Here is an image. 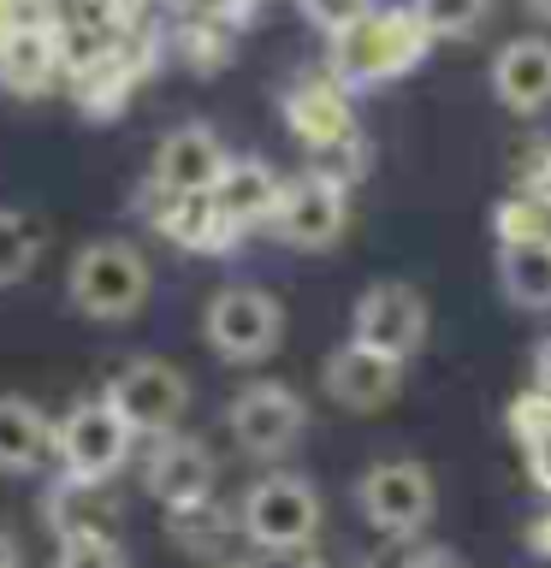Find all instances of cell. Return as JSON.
Masks as SVG:
<instances>
[{
	"label": "cell",
	"instance_id": "4",
	"mask_svg": "<svg viewBox=\"0 0 551 568\" xmlns=\"http://www.w3.org/2000/svg\"><path fill=\"white\" fill-rule=\"evenodd\" d=\"M202 337L213 344L220 362H238V367L267 362L284 337V308H279L273 291H261V284H231V291H220L208 302Z\"/></svg>",
	"mask_w": 551,
	"mask_h": 568
},
{
	"label": "cell",
	"instance_id": "24",
	"mask_svg": "<svg viewBox=\"0 0 551 568\" xmlns=\"http://www.w3.org/2000/svg\"><path fill=\"white\" fill-rule=\"evenodd\" d=\"M504 237H551V202L545 195H515L498 207V243Z\"/></svg>",
	"mask_w": 551,
	"mask_h": 568
},
{
	"label": "cell",
	"instance_id": "32",
	"mask_svg": "<svg viewBox=\"0 0 551 568\" xmlns=\"http://www.w3.org/2000/svg\"><path fill=\"white\" fill-rule=\"evenodd\" d=\"M220 568H249V562H220Z\"/></svg>",
	"mask_w": 551,
	"mask_h": 568
},
{
	"label": "cell",
	"instance_id": "21",
	"mask_svg": "<svg viewBox=\"0 0 551 568\" xmlns=\"http://www.w3.org/2000/svg\"><path fill=\"white\" fill-rule=\"evenodd\" d=\"M498 284L515 308H551V237H504L498 243Z\"/></svg>",
	"mask_w": 551,
	"mask_h": 568
},
{
	"label": "cell",
	"instance_id": "7",
	"mask_svg": "<svg viewBox=\"0 0 551 568\" xmlns=\"http://www.w3.org/2000/svg\"><path fill=\"white\" fill-rule=\"evenodd\" d=\"M355 504H362L368 527H380L385 539H415V532L433 521L439 491L433 474L421 462H373V468L355 479Z\"/></svg>",
	"mask_w": 551,
	"mask_h": 568
},
{
	"label": "cell",
	"instance_id": "2",
	"mask_svg": "<svg viewBox=\"0 0 551 568\" xmlns=\"http://www.w3.org/2000/svg\"><path fill=\"white\" fill-rule=\"evenodd\" d=\"M154 291L149 255L124 237H96L83 243L66 266V296L83 320H101V326H119V320H137L142 302Z\"/></svg>",
	"mask_w": 551,
	"mask_h": 568
},
{
	"label": "cell",
	"instance_id": "28",
	"mask_svg": "<svg viewBox=\"0 0 551 568\" xmlns=\"http://www.w3.org/2000/svg\"><path fill=\"white\" fill-rule=\"evenodd\" d=\"M533 390H545V397H551V337L540 344V355H533Z\"/></svg>",
	"mask_w": 551,
	"mask_h": 568
},
{
	"label": "cell",
	"instance_id": "15",
	"mask_svg": "<svg viewBox=\"0 0 551 568\" xmlns=\"http://www.w3.org/2000/svg\"><path fill=\"white\" fill-rule=\"evenodd\" d=\"M48 521L60 532V545H83V539H107L119 545V504L107 497V479H71L48 497Z\"/></svg>",
	"mask_w": 551,
	"mask_h": 568
},
{
	"label": "cell",
	"instance_id": "6",
	"mask_svg": "<svg viewBox=\"0 0 551 568\" xmlns=\"http://www.w3.org/2000/svg\"><path fill=\"white\" fill-rule=\"evenodd\" d=\"M131 426L107 397H89L66 408V420H53V456L71 479H113L131 462Z\"/></svg>",
	"mask_w": 551,
	"mask_h": 568
},
{
	"label": "cell",
	"instance_id": "16",
	"mask_svg": "<svg viewBox=\"0 0 551 568\" xmlns=\"http://www.w3.org/2000/svg\"><path fill=\"white\" fill-rule=\"evenodd\" d=\"M60 71V36L53 24H7L0 30V89L42 95Z\"/></svg>",
	"mask_w": 551,
	"mask_h": 568
},
{
	"label": "cell",
	"instance_id": "22",
	"mask_svg": "<svg viewBox=\"0 0 551 568\" xmlns=\"http://www.w3.org/2000/svg\"><path fill=\"white\" fill-rule=\"evenodd\" d=\"M36 261H42V225H36L30 213L0 207V291H7V284H24L36 273Z\"/></svg>",
	"mask_w": 551,
	"mask_h": 568
},
{
	"label": "cell",
	"instance_id": "25",
	"mask_svg": "<svg viewBox=\"0 0 551 568\" xmlns=\"http://www.w3.org/2000/svg\"><path fill=\"white\" fill-rule=\"evenodd\" d=\"M362 568H457V562L444 557V550H433V545H427L421 532H415V539H391L380 557H368Z\"/></svg>",
	"mask_w": 551,
	"mask_h": 568
},
{
	"label": "cell",
	"instance_id": "18",
	"mask_svg": "<svg viewBox=\"0 0 551 568\" xmlns=\"http://www.w3.org/2000/svg\"><path fill=\"white\" fill-rule=\"evenodd\" d=\"M284 113H291V131L309 142V149H332V142H350L355 119H350V89L338 78H314L302 83L291 101H284Z\"/></svg>",
	"mask_w": 551,
	"mask_h": 568
},
{
	"label": "cell",
	"instance_id": "9",
	"mask_svg": "<svg viewBox=\"0 0 551 568\" xmlns=\"http://www.w3.org/2000/svg\"><path fill=\"white\" fill-rule=\"evenodd\" d=\"M350 337L380 355H398L409 362L421 344H427V302L415 284H398V278H380L368 284L362 302H355V320H350Z\"/></svg>",
	"mask_w": 551,
	"mask_h": 568
},
{
	"label": "cell",
	"instance_id": "19",
	"mask_svg": "<svg viewBox=\"0 0 551 568\" xmlns=\"http://www.w3.org/2000/svg\"><path fill=\"white\" fill-rule=\"evenodd\" d=\"M160 231H167L178 248H190V255H226V248L243 237V231L213 207V195H167Z\"/></svg>",
	"mask_w": 551,
	"mask_h": 568
},
{
	"label": "cell",
	"instance_id": "11",
	"mask_svg": "<svg viewBox=\"0 0 551 568\" xmlns=\"http://www.w3.org/2000/svg\"><path fill=\"white\" fill-rule=\"evenodd\" d=\"M320 385H327V397L338 408H355V415H373V408H385L391 397L403 390V362L398 355H380L368 344H350L327 355V367H320Z\"/></svg>",
	"mask_w": 551,
	"mask_h": 568
},
{
	"label": "cell",
	"instance_id": "27",
	"mask_svg": "<svg viewBox=\"0 0 551 568\" xmlns=\"http://www.w3.org/2000/svg\"><path fill=\"white\" fill-rule=\"evenodd\" d=\"M53 568H131V562H124L119 545L83 539V545H60V562H53Z\"/></svg>",
	"mask_w": 551,
	"mask_h": 568
},
{
	"label": "cell",
	"instance_id": "12",
	"mask_svg": "<svg viewBox=\"0 0 551 568\" xmlns=\"http://www.w3.org/2000/svg\"><path fill=\"white\" fill-rule=\"evenodd\" d=\"M226 142L208 131V124H178V131L160 136L154 149V190L160 195H208L226 172Z\"/></svg>",
	"mask_w": 551,
	"mask_h": 568
},
{
	"label": "cell",
	"instance_id": "26",
	"mask_svg": "<svg viewBox=\"0 0 551 568\" xmlns=\"http://www.w3.org/2000/svg\"><path fill=\"white\" fill-rule=\"evenodd\" d=\"M297 12L309 18L314 30L338 36V30H350L355 18H368V12H373V0H297Z\"/></svg>",
	"mask_w": 551,
	"mask_h": 568
},
{
	"label": "cell",
	"instance_id": "5",
	"mask_svg": "<svg viewBox=\"0 0 551 568\" xmlns=\"http://www.w3.org/2000/svg\"><path fill=\"white\" fill-rule=\"evenodd\" d=\"M107 403L124 415L131 433L167 438V433H178V420H184V408H190V379H184V367L160 362V355H137V362H124L113 373Z\"/></svg>",
	"mask_w": 551,
	"mask_h": 568
},
{
	"label": "cell",
	"instance_id": "20",
	"mask_svg": "<svg viewBox=\"0 0 551 568\" xmlns=\"http://www.w3.org/2000/svg\"><path fill=\"white\" fill-rule=\"evenodd\" d=\"M53 462V420L24 397H0V474H36Z\"/></svg>",
	"mask_w": 551,
	"mask_h": 568
},
{
	"label": "cell",
	"instance_id": "10",
	"mask_svg": "<svg viewBox=\"0 0 551 568\" xmlns=\"http://www.w3.org/2000/svg\"><path fill=\"white\" fill-rule=\"evenodd\" d=\"M226 426L249 456H284L302 438V426H309V408H302V397L291 385L261 379V385H243L238 397H231Z\"/></svg>",
	"mask_w": 551,
	"mask_h": 568
},
{
	"label": "cell",
	"instance_id": "23",
	"mask_svg": "<svg viewBox=\"0 0 551 568\" xmlns=\"http://www.w3.org/2000/svg\"><path fill=\"white\" fill-rule=\"evenodd\" d=\"M409 12L421 18V30L433 42H462V36H474L487 24L492 0H409Z\"/></svg>",
	"mask_w": 551,
	"mask_h": 568
},
{
	"label": "cell",
	"instance_id": "3",
	"mask_svg": "<svg viewBox=\"0 0 551 568\" xmlns=\"http://www.w3.org/2000/svg\"><path fill=\"white\" fill-rule=\"evenodd\" d=\"M238 521H243L249 545L273 550V557H291V550L314 545V532H320V491L302 474H267L249 486Z\"/></svg>",
	"mask_w": 551,
	"mask_h": 568
},
{
	"label": "cell",
	"instance_id": "8",
	"mask_svg": "<svg viewBox=\"0 0 551 568\" xmlns=\"http://www.w3.org/2000/svg\"><path fill=\"white\" fill-rule=\"evenodd\" d=\"M350 225V202H344V184L327 172H309V178H291V184L279 190V207L267 231L284 243V248H302V255H320V248H332L344 237Z\"/></svg>",
	"mask_w": 551,
	"mask_h": 568
},
{
	"label": "cell",
	"instance_id": "14",
	"mask_svg": "<svg viewBox=\"0 0 551 568\" xmlns=\"http://www.w3.org/2000/svg\"><path fill=\"white\" fill-rule=\"evenodd\" d=\"M492 89L510 113H545L551 106V42L545 36H515L492 60Z\"/></svg>",
	"mask_w": 551,
	"mask_h": 568
},
{
	"label": "cell",
	"instance_id": "30",
	"mask_svg": "<svg viewBox=\"0 0 551 568\" xmlns=\"http://www.w3.org/2000/svg\"><path fill=\"white\" fill-rule=\"evenodd\" d=\"M540 195H545V202H551V166H545V178H540Z\"/></svg>",
	"mask_w": 551,
	"mask_h": 568
},
{
	"label": "cell",
	"instance_id": "13",
	"mask_svg": "<svg viewBox=\"0 0 551 568\" xmlns=\"http://www.w3.org/2000/svg\"><path fill=\"white\" fill-rule=\"evenodd\" d=\"M149 491L160 497L167 509H190V504H208L213 491V456L202 438H184V433H167L149 456Z\"/></svg>",
	"mask_w": 551,
	"mask_h": 568
},
{
	"label": "cell",
	"instance_id": "17",
	"mask_svg": "<svg viewBox=\"0 0 551 568\" xmlns=\"http://www.w3.org/2000/svg\"><path fill=\"white\" fill-rule=\"evenodd\" d=\"M279 172L267 166V160H226V172H220V184H213V207L226 213L238 231L249 225H267L273 220V207H279Z\"/></svg>",
	"mask_w": 551,
	"mask_h": 568
},
{
	"label": "cell",
	"instance_id": "29",
	"mask_svg": "<svg viewBox=\"0 0 551 568\" xmlns=\"http://www.w3.org/2000/svg\"><path fill=\"white\" fill-rule=\"evenodd\" d=\"M0 568H24V550H18V539L7 527H0Z\"/></svg>",
	"mask_w": 551,
	"mask_h": 568
},
{
	"label": "cell",
	"instance_id": "31",
	"mask_svg": "<svg viewBox=\"0 0 551 568\" xmlns=\"http://www.w3.org/2000/svg\"><path fill=\"white\" fill-rule=\"evenodd\" d=\"M309 568H344V562H309Z\"/></svg>",
	"mask_w": 551,
	"mask_h": 568
},
{
	"label": "cell",
	"instance_id": "1",
	"mask_svg": "<svg viewBox=\"0 0 551 568\" xmlns=\"http://www.w3.org/2000/svg\"><path fill=\"white\" fill-rule=\"evenodd\" d=\"M327 42H332V78L344 89H373L415 71L433 48V36L421 30V18L409 7H373L368 18H355L350 30L327 36Z\"/></svg>",
	"mask_w": 551,
	"mask_h": 568
}]
</instances>
